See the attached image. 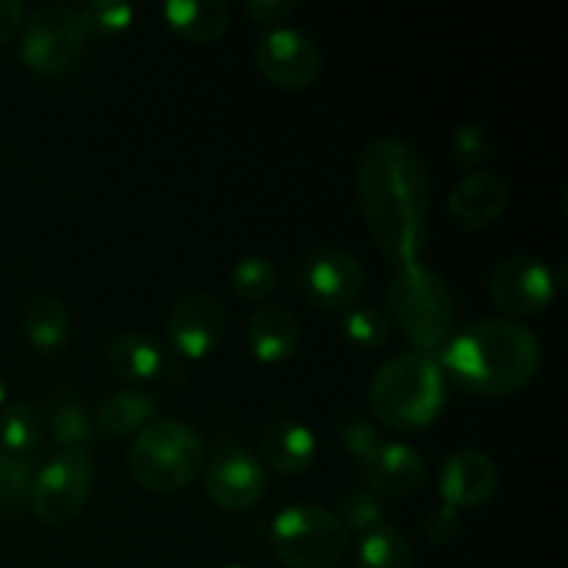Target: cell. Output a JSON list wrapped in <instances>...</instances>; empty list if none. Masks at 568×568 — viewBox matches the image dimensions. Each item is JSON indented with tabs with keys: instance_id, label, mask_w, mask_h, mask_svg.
I'll return each mask as SVG.
<instances>
[{
	"instance_id": "6da1fadb",
	"label": "cell",
	"mask_w": 568,
	"mask_h": 568,
	"mask_svg": "<svg viewBox=\"0 0 568 568\" xmlns=\"http://www.w3.org/2000/svg\"><path fill=\"white\" fill-rule=\"evenodd\" d=\"M366 231L394 264L422 258L430 231V178L422 155L397 136L375 139L355 170Z\"/></svg>"
},
{
	"instance_id": "7a4b0ae2",
	"label": "cell",
	"mask_w": 568,
	"mask_h": 568,
	"mask_svg": "<svg viewBox=\"0 0 568 568\" xmlns=\"http://www.w3.org/2000/svg\"><path fill=\"white\" fill-rule=\"evenodd\" d=\"M438 366L466 392L508 397L536 381L541 369V342L521 322L480 320L453 333L444 344Z\"/></svg>"
},
{
	"instance_id": "3957f363",
	"label": "cell",
	"mask_w": 568,
	"mask_h": 568,
	"mask_svg": "<svg viewBox=\"0 0 568 568\" xmlns=\"http://www.w3.org/2000/svg\"><path fill=\"white\" fill-rule=\"evenodd\" d=\"M444 403V369L433 355L416 349L388 358L369 381L372 414L394 430H419L433 425Z\"/></svg>"
},
{
	"instance_id": "277c9868",
	"label": "cell",
	"mask_w": 568,
	"mask_h": 568,
	"mask_svg": "<svg viewBox=\"0 0 568 568\" xmlns=\"http://www.w3.org/2000/svg\"><path fill=\"white\" fill-rule=\"evenodd\" d=\"M388 305L403 336L416 353H442L455 333V292L447 277L425 261L397 264L388 281Z\"/></svg>"
},
{
	"instance_id": "5b68a950",
	"label": "cell",
	"mask_w": 568,
	"mask_h": 568,
	"mask_svg": "<svg viewBox=\"0 0 568 568\" xmlns=\"http://www.w3.org/2000/svg\"><path fill=\"white\" fill-rule=\"evenodd\" d=\"M205 466V442L181 419H155L128 449V471L150 494H178Z\"/></svg>"
},
{
	"instance_id": "8992f818",
	"label": "cell",
	"mask_w": 568,
	"mask_h": 568,
	"mask_svg": "<svg viewBox=\"0 0 568 568\" xmlns=\"http://www.w3.org/2000/svg\"><path fill=\"white\" fill-rule=\"evenodd\" d=\"M270 541L288 568H331L347 555L349 532L320 505H288L272 519Z\"/></svg>"
},
{
	"instance_id": "52a82bcc",
	"label": "cell",
	"mask_w": 568,
	"mask_h": 568,
	"mask_svg": "<svg viewBox=\"0 0 568 568\" xmlns=\"http://www.w3.org/2000/svg\"><path fill=\"white\" fill-rule=\"evenodd\" d=\"M87 39L89 33L78 9L64 3L39 6L22 22L20 59L37 75H67L81 64Z\"/></svg>"
},
{
	"instance_id": "ba28073f",
	"label": "cell",
	"mask_w": 568,
	"mask_h": 568,
	"mask_svg": "<svg viewBox=\"0 0 568 568\" xmlns=\"http://www.w3.org/2000/svg\"><path fill=\"white\" fill-rule=\"evenodd\" d=\"M94 477L98 466L89 449L70 447L55 453L33 477L28 497L33 516L44 525H67L78 519L92 497Z\"/></svg>"
},
{
	"instance_id": "9c48e42d",
	"label": "cell",
	"mask_w": 568,
	"mask_h": 568,
	"mask_svg": "<svg viewBox=\"0 0 568 568\" xmlns=\"http://www.w3.org/2000/svg\"><path fill=\"white\" fill-rule=\"evenodd\" d=\"M255 67L264 78L283 89H305L322 75L325 55L316 44L314 37H308L300 28H272L261 33L255 42Z\"/></svg>"
},
{
	"instance_id": "30bf717a",
	"label": "cell",
	"mask_w": 568,
	"mask_h": 568,
	"mask_svg": "<svg viewBox=\"0 0 568 568\" xmlns=\"http://www.w3.org/2000/svg\"><path fill=\"white\" fill-rule=\"evenodd\" d=\"M488 292L497 308L514 316H536L555 300L558 277L552 266L532 255H510L491 272Z\"/></svg>"
},
{
	"instance_id": "8fae6325",
	"label": "cell",
	"mask_w": 568,
	"mask_h": 568,
	"mask_svg": "<svg viewBox=\"0 0 568 568\" xmlns=\"http://www.w3.org/2000/svg\"><path fill=\"white\" fill-rule=\"evenodd\" d=\"M227 327L225 305L209 292H189L166 316V338L181 358L200 361L214 353Z\"/></svg>"
},
{
	"instance_id": "7c38bea8",
	"label": "cell",
	"mask_w": 568,
	"mask_h": 568,
	"mask_svg": "<svg viewBox=\"0 0 568 568\" xmlns=\"http://www.w3.org/2000/svg\"><path fill=\"white\" fill-rule=\"evenodd\" d=\"M364 283V264L342 247L314 250L300 270V286L305 297L320 308H347L361 297Z\"/></svg>"
},
{
	"instance_id": "4fadbf2b",
	"label": "cell",
	"mask_w": 568,
	"mask_h": 568,
	"mask_svg": "<svg viewBox=\"0 0 568 568\" xmlns=\"http://www.w3.org/2000/svg\"><path fill=\"white\" fill-rule=\"evenodd\" d=\"M205 491L222 510H250L264 499V466L242 447L216 449L205 466Z\"/></svg>"
},
{
	"instance_id": "5bb4252c",
	"label": "cell",
	"mask_w": 568,
	"mask_h": 568,
	"mask_svg": "<svg viewBox=\"0 0 568 568\" xmlns=\"http://www.w3.org/2000/svg\"><path fill=\"white\" fill-rule=\"evenodd\" d=\"M438 486H442L444 505L449 508H477L497 494L499 469L480 449H458L444 464Z\"/></svg>"
},
{
	"instance_id": "9a60e30c",
	"label": "cell",
	"mask_w": 568,
	"mask_h": 568,
	"mask_svg": "<svg viewBox=\"0 0 568 568\" xmlns=\"http://www.w3.org/2000/svg\"><path fill=\"white\" fill-rule=\"evenodd\" d=\"M366 483L375 494L410 497L427 480L425 458L405 442H381V447L361 464Z\"/></svg>"
},
{
	"instance_id": "2e32d148",
	"label": "cell",
	"mask_w": 568,
	"mask_h": 568,
	"mask_svg": "<svg viewBox=\"0 0 568 568\" xmlns=\"http://www.w3.org/2000/svg\"><path fill=\"white\" fill-rule=\"evenodd\" d=\"M508 205V186L488 170H475L449 194V214L464 231H483L503 216Z\"/></svg>"
},
{
	"instance_id": "e0dca14e",
	"label": "cell",
	"mask_w": 568,
	"mask_h": 568,
	"mask_svg": "<svg viewBox=\"0 0 568 568\" xmlns=\"http://www.w3.org/2000/svg\"><path fill=\"white\" fill-rule=\"evenodd\" d=\"M300 322L286 305H261L247 325V342L261 364H283L300 347Z\"/></svg>"
},
{
	"instance_id": "ac0fdd59",
	"label": "cell",
	"mask_w": 568,
	"mask_h": 568,
	"mask_svg": "<svg viewBox=\"0 0 568 568\" xmlns=\"http://www.w3.org/2000/svg\"><path fill=\"white\" fill-rule=\"evenodd\" d=\"M266 466L281 475H303L316 460V436L297 419H275L261 436Z\"/></svg>"
},
{
	"instance_id": "d6986e66",
	"label": "cell",
	"mask_w": 568,
	"mask_h": 568,
	"mask_svg": "<svg viewBox=\"0 0 568 568\" xmlns=\"http://www.w3.org/2000/svg\"><path fill=\"white\" fill-rule=\"evenodd\" d=\"M164 20L178 37L192 44L216 42L231 26V6L225 0H170Z\"/></svg>"
},
{
	"instance_id": "ffe728a7",
	"label": "cell",
	"mask_w": 568,
	"mask_h": 568,
	"mask_svg": "<svg viewBox=\"0 0 568 568\" xmlns=\"http://www.w3.org/2000/svg\"><path fill=\"white\" fill-rule=\"evenodd\" d=\"M155 419H159V399H155V394L133 388V392H120L105 399L92 422L94 430L103 433L105 438L122 442V438L139 436Z\"/></svg>"
},
{
	"instance_id": "44dd1931",
	"label": "cell",
	"mask_w": 568,
	"mask_h": 568,
	"mask_svg": "<svg viewBox=\"0 0 568 568\" xmlns=\"http://www.w3.org/2000/svg\"><path fill=\"white\" fill-rule=\"evenodd\" d=\"M105 364L128 383H148L164 372V353L150 336L139 331L120 333L105 347Z\"/></svg>"
},
{
	"instance_id": "7402d4cb",
	"label": "cell",
	"mask_w": 568,
	"mask_h": 568,
	"mask_svg": "<svg viewBox=\"0 0 568 568\" xmlns=\"http://www.w3.org/2000/svg\"><path fill=\"white\" fill-rule=\"evenodd\" d=\"M22 331H26L31 347L42 349V353H55L70 342V308L53 294H39V297L28 300V305L22 308Z\"/></svg>"
},
{
	"instance_id": "603a6c76",
	"label": "cell",
	"mask_w": 568,
	"mask_h": 568,
	"mask_svg": "<svg viewBox=\"0 0 568 568\" xmlns=\"http://www.w3.org/2000/svg\"><path fill=\"white\" fill-rule=\"evenodd\" d=\"M42 416L26 399H14L0 416V447L17 458L31 460V455L42 447Z\"/></svg>"
},
{
	"instance_id": "cb8c5ba5",
	"label": "cell",
	"mask_w": 568,
	"mask_h": 568,
	"mask_svg": "<svg viewBox=\"0 0 568 568\" xmlns=\"http://www.w3.org/2000/svg\"><path fill=\"white\" fill-rule=\"evenodd\" d=\"M361 568H414V549L394 525H377L364 532L358 544Z\"/></svg>"
},
{
	"instance_id": "d4e9b609",
	"label": "cell",
	"mask_w": 568,
	"mask_h": 568,
	"mask_svg": "<svg viewBox=\"0 0 568 568\" xmlns=\"http://www.w3.org/2000/svg\"><path fill=\"white\" fill-rule=\"evenodd\" d=\"M231 286L244 303H264L277 286V270L264 255H247L231 272Z\"/></svg>"
},
{
	"instance_id": "484cf974",
	"label": "cell",
	"mask_w": 568,
	"mask_h": 568,
	"mask_svg": "<svg viewBox=\"0 0 568 568\" xmlns=\"http://www.w3.org/2000/svg\"><path fill=\"white\" fill-rule=\"evenodd\" d=\"M33 477H37V471H33L31 460L17 458L0 447V516L11 514L28 503Z\"/></svg>"
},
{
	"instance_id": "4316f807",
	"label": "cell",
	"mask_w": 568,
	"mask_h": 568,
	"mask_svg": "<svg viewBox=\"0 0 568 568\" xmlns=\"http://www.w3.org/2000/svg\"><path fill=\"white\" fill-rule=\"evenodd\" d=\"M338 519L347 527V532H364L375 530L383 525V503L369 486L349 488L342 499H338Z\"/></svg>"
},
{
	"instance_id": "83f0119b",
	"label": "cell",
	"mask_w": 568,
	"mask_h": 568,
	"mask_svg": "<svg viewBox=\"0 0 568 568\" xmlns=\"http://www.w3.org/2000/svg\"><path fill=\"white\" fill-rule=\"evenodd\" d=\"M344 336L361 349H377L388 342V333H392V325H388V316L383 311L372 308V305H361V308H349L344 314Z\"/></svg>"
},
{
	"instance_id": "f1b7e54d",
	"label": "cell",
	"mask_w": 568,
	"mask_h": 568,
	"mask_svg": "<svg viewBox=\"0 0 568 568\" xmlns=\"http://www.w3.org/2000/svg\"><path fill=\"white\" fill-rule=\"evenodd\" d=\"M50 430H53L55 442L64 444V449L81 447L89 449V444L94 442V422L87 414V408L75 403H61L55 405L53 414H50Z\"/></svg>"
},
{
	"instance_id": "f546056e",
	"label": "cell",
	"mask_w": 568,
	"mask_h": 568,
	"mask_svg": "<svg viewBox=\"0 0 568 568\" xmlns=\"http://www.w3.org/2000/svg\"><path fill=\"white\" fill-rule=\"evenodd\" d=\"M78 14L92 37H116V33L128 31L133 22V9L120 0H89L78 9Z\"/></svg>"
},
{
	"instance_id": "4dcf8cb0",
	"label": "cell",
	"mask_w": 568,
	"mask_h": 568,
	"mask_svg": "<svg viewBox=\"0 0 568 568\" xmlns=\"http://www.w3.org/2000/svg\"><path fill=\"white\" fill-rule=\"evenodd\" d=\"M488 136L480 125H458L453 133V155L460 166H480L488 159Z\"/></svg>"
},
{
	"instance_id": "1f68e13d",
	"label": "cell",
	"mask_w": 568,
	"mask_h": 568,
	"mask_svg": "<svg viewBox=\"0 0 568 568\" xmlns=\"http://www.w3.org/2000/svg\"><path fill=\"white\" fill-rule=\"evenodd\" d=\"M342 447L353 455L358 464H364L377 447H381V436H377L375 425L366 416H353L344 422L342 427Z\"/></svg>"
},
{
	"instance_id": "d6a6232c",
	"label": "cell",
	"mask_w": 568,
	"mask_h": 568,
	"mask_svg": "<svg viewBox=\"0 0 568 568\" xmlns=\"http://www.w3.org/2000/svg\"><path fill=\"white\" fill-rule=\"evenodd\" d=\"M425 532L427 541L442 547V544H449L460 532V514L449 505H442V508L430 510V516L425 519Z\"/></svg>"
},
{
	"instance_id": "836d02e7",
	"label": "cell",
	"mask_w": 568,
	"mask_h": 568,
	"mask_svg": "<svg viewBox=\"0 0 568 568\" xmlns=\"http://www.w3.org/2000/svg\"><path fill=\"white\" fill-rule=\"evenodd\" d=\"M297 11V3L294 0H250L247 3V14L255 26H266L281 28L288 17Z\"/></svg>"
},
{
	"instance_id": "e575fe53",
	"label": "cell",
	"mask_w": 568,
	"mask_h": 568,
	"mask_svg": "<svg viewBox=\"0 0 568 568\" xmlns=\"http://www.w3.org/2000/svg\"><path fill=\"white\" fill-rule=\"evenodd\" d=\"M26 22V9L20 0H0V48L11 44Z\"/></svg>"
},
{
	"instance_id": "d590c367",
	"label": "cell",
	"mask_w": 568,
	"mask_h": 568,
	"mask_svg": "<svg viewBox=\"0 0 568 568\" xmlns=\"http://www.w3.org/2000/svg\"><path fill=\"white\" fill-rule=\"evenodd\" d=\"M3 399H6V383L3 377H0V405H3Z\"/></svg>"
},
{
	"instance_id": "8d00e7d4",
	"label": "cell",
	"mask_w": 568,
	"mask_h": 568,
	"mask_svg": "<svg viewBox=\"0 0 568 568\" xmlns=\"http://www.w3.org/2000/svg\"><path fill=\"white\" fill-rule=\"evenodd\" d=\"M225 568H250V566H225Z\"/></svg>"
}]
</instances>
